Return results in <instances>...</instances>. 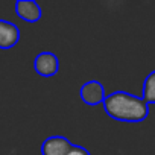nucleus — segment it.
<instances>
[{"label": "nucleus", "mask_w": 155, "mask_h": 155, "mask_svg": "<svg viewBox=\"0 0 155 155\" xmlns=\"http://www.w3.org/2000/svg\"><path fill=\"white\" fill-rule=\"evenodd\" d=\"M102 105L105 113L119 122L140 123L149 116V105L140 96L123 90H117L108 94Z\"/></svg>", "instance_id": "f257e3e1"}, {"label": "nucleus", "mask_w": 155, "mask_h": 155, "mask_svg": "<svg viewBox=\"0 0 155 155\" xmlns=\"http://www.w3.org/2000/svg\"><path fill=\"white\" fill-rule=\"evenodd\" d=\"M79 96H81V101L90 107L104 104V101L107 97L105 88H104L102 82L97 79H91V81L82 84V87L79 90Z\"/></svg>", "instance_id": "f03ea898"}, {"label": "nucleus", "mask_w": 155, "mask_h": 155, "mask_svg": "<svg viewBox=\"0 0 155 155\" xmlns=\"http://www.w3.org/2000/svg\"><path fill=\"white\" fill-rule=\"evenodd\" d=\"M34 68L43 78H53L59 70V59L52 52H41L34 59Z\"/></svg>", "instance_id": "7ed1b4c3"}, {"label": "nucleus", "mask_w": 155, "mask_h": 155, "mask_svg": "<svg viewBox=\"0 0 155 155\" xmlns=\"http://www.w3.org/2000/svg\"><path fill=\"white\" fill-rule=\"evenodd\" d=\"M73 143L64 135H50L41 143V155H67Z\"/></svg>", "instance_id": "20e7f679"}, {"label": "nucleus", "mask_w": 155, "mask_h": 155, "mask_svg": "<svg viewBox=\"0 0 155 155\" xmlns=\"http://www.w3.org/2000/svg\"><path fill=\"white\" fill-rule=\"evenodd\" d=\"M15 14L20 20L26 23H37L43 17V11L40 5L32 0H18L15 2Z\"/></svg>", "instance_id": "39448f33"}, {"label": "nucleus", "mask_w": 155, "mask_h": 155, "mask_svg": "<svg viewBox=\"0 0 155 155\" xmlns=\"http://www.w3.org/2000/svg\"><path fill=\"white\" fill-rule=\"evenodd\" d=\"M20 40V29L8 21L0 18V49L2 50H8L12 49Z\"/></svg>", "instance_id": "423d86ee"}, {"label": "nucleus", "mask_w": 155, "mask_h": 155, "mask_svg": "<svg viewBox=\"0 0 155 155\" xmlns=\"http://www.w3.org/2000/svg\"><path fill=\"white\" fill-rule=\"evenodd\" d=\"M141 99L150 105L155 104V70H152L143 82V90H141Z\"/></svg>", "instance_id": "0eeeda50"}, {"label": "nucleus", "mask_w": 155, "mask_h": 155, "mask_svg": "<svg viewBox=\"0 0 155 155\" xmlns=\"http://www.w3.org/2000/svg\"><path fill=\"white\" fill-rule=\"evenodd\" d=\"M67 155H91V153L88 152V149H85V147H82V146L73 144L71 149H70V152H68Z\"/></svg>", "instance_id": "6e6552de"}]
</instances>
